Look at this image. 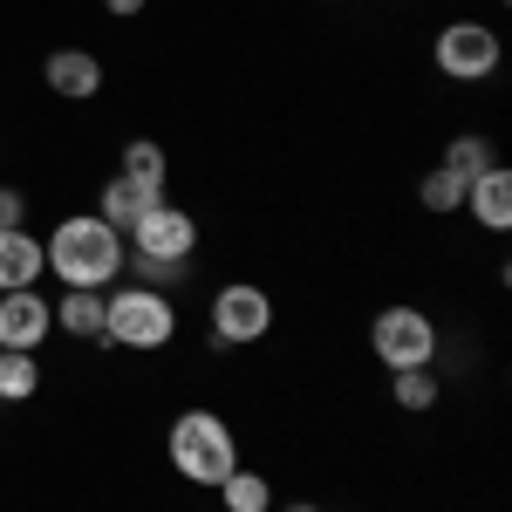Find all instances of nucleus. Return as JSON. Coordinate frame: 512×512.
Wrapping results in <instances>:
<instances>
[{
    "mask_svg": "<svg viewBox=\"0 0 512 512\" xmlns=\"http://www.w3.org/2000/svg\"><path fill=\"white\" fill-rule=\"evenodd\" d=\"M103 342H110V349H137V355L171 349V342H178V308H171V294L144 287V280L103 294Z\"/></svg>",
    "mask_w": 512,
    "mask_h": 512,
    "instance_id": "7ed1b4c3",
    "label": "nucleus"
},
{
    "mask_svg": "<svg viewBox=\"0 0 512 512\" xmlns=\"http://www.w3.org/2000/svg\"><path fill=\"white\" fill-rule=\"evenodd\" d=\"M103 7H110V14H117V21H130V14H144V7H151V0H103Z\"/></svg>",
    "mask_w": 512,
    "mask_h": 512,
    "instance_id": "4be33fe9",
    "label": "nucleus"
},
{
    "mask_svg": "<svg viewBox=\"0 0 512 512\" xmlns=\"http://www.w3.org/2000/svg\"><path fill=\"white\" fill-rule=\"evenodd\" d=\"M123 246H130L137 260H192L198 253V219L185 205L158 198V205H144V219L123 233Z\"/></svg>",
    "mask_w": 512,
    "mask_h": 512,
    "instance_id": "423d86ee",
    "label": "nucleus"
},
{
    "mask_svg": "<svg viewBox=\"0 0 512 512\" xmlns=\"http://www.w3.org/2000/svg\"><path fill=\"white\" fill-rule=\"evenodd\" d=\"M41 76H48V96H62V103L103 96V62H96L89 48H55V55L41 62Z\"/></svg>",
    "mask_w": 512,
    "mask_h": 512,
    "instance_id": "1a4fd4ad",
    "label": "nucleus"
},
{
    "mask_svg": "<svg viewBox=\"0 0 512 512\" xmlns=\"http://www.w3.org/2000/svg\"><path fill=\"white\" fill-rule=\"evenodd\" d=\"M390 396H396V410L424 417L437 403V369H390Z\"/></svg>",
    "mask_w": 512,
    "mask_h": 512,
    "instance_id": "a211bd4d",
    "label": "nucleus"
},
{
    "mask_svg": "<svg viewBox=\"0 0 512 512\" xmlns=\"http://www.w3.org/2000/svg\"><path fill=\"white\" fill-rule=\"evenodd\" d=\"M369 355L383 369H431L437 362V321L424 308H410V301H396V308H383V315L369 321Z\"/></svg>",
    "mask_w": 512,
    "mask_h": 512,
    "instance_id": "20e7f679",
    "label": "nucleus"
},
{
    "mask_svg": "<svg viewBox=\"0 0 512 512\" xmlns=\"http://www.w3.org/2000/svg\"><path fill=\"white\" fill-rule=\"evenodd\" d=\"M28 226V198H21V185H0V233H21Z\"/></svg>",
    "mask_w": 512,
    "mask_h": 512,
    "instance_id": "412c9836",
    "label": "nucleus"
},
{
    "mask_svg": "<svg viewBox=\"0 0 512 512\" xmlns=\"http://www.w3.org/2000/svg\"><path fill=\"white\" fill-rule=\"evenodd\" d=\"M465 212H472L485 233H506V226H512V171H506V164H492L485 178L465 185Z\"/></svg>",
    "mask_w": 512,
    "mask_h": 512,
    "instance_id": "9d476101",
    "label": "nucleus"
},
{
    "mask_svg": "<svg viewBox=\"0 0 512 512\" xmlns=\"http://www.w3.org/2000/svg\"><path fill=\"white\" fill-rule=\"evenodd\" d=\"M417 205H424V212H437V219L465 212V178H451L444 164H431V171L417 178Z\"/></svg>",
    "mask_w": 512,
    "mask_h": 512,
    "instance_id": "dca6fc26",
    "label": "nucleus"
},
{
    "mask_svg": "<svg viewBox=\"0 0 512 512\" xmlns=\"http://www.w3.org/2000/svg\"><path fill=\"white\" fill-rule=\"evenodd\" d=\"M144 205H158V192H144V185H130V178H110V185L96 192V219L117 226V233H130V226L144 219Z\"/></svg>",
    "mask_w": 512,
    "mask_h": 512,
    "instance_id": "ddd939ff",
    "label": "nucleus"
},
{
    "mask_svg": "<svg viewBox=\"0 0 512 512\" xmlns=\"http://www.w3.org/2000/svg\"><path fill=\"white\" fill-rule=\"evenodd\" d=\"M48 335H55V308L41 301V287H7L0 294V349L41 355Z\"/></svg>",
    "mask_w": 512,
    "mask_h": 512,
    "instance_id": "6e6552de",
    "label": "nucleus"
},
{
    "mask_svg": "<svg viewBox=\"0 0 512 512\" xmlns=\"http://www.w3.org/2000/svg\"><path fill=\"white\" fill-rule=\"evenodd\" d=\"M437 164H444L451 178H465V185H472V178H485V171H492L499 158H492V144H485V137L472 130V137H451V144H444V158H437Z\"/></svg>",
    "mask_w": 512,
    "mask_h": 512,
    "instance_id": "f3484780",
    "label": "nucleus"
},
{
    "mask_svg": "<svg viewBox=\"0 0 512 512\" xmlns=\"http://www.w3.org/2000/svg\"><path fill=\"white\" fill-rule=\"evenodd\" d=\"M164 458H171V472L205 485V492H219L226 472L239 465V444H233V424L219 417V410H178L171 417V431H164Z\"/></svg>",
    "mask_w": 512,
    "mask_h": 512,
    "instance_id": "f03ea898",
    "label": "nucleus"
},
{
    "mask_svg": "<svg viewBox=\"0 0 512 512\" xmlns=\"http://www.w3.org/2000/svg\"><path fill=\"white\" fill-rule=\"evenodd\" d=\"M117 178H130V185H144V192L164 198V178H171V158H164L158 137H137V144H123V164Z\"/></svg>",
    "mask_w": 512,
    "mask_h": 512,
    "instance_id": "4468645a",
    "label": "nucleus"
},
{
    "mask_svg": "<svg viewBox=\"0 0 512 512\" xmlns=\"http://www.w3.org/2000/svg\"><path fill=\"white\" fill-rule=\"evenodd\" d=\"M55 308V328L62 335H76V342H103V294H89V287H62V301H48Z\"/></svg>",
    "mask_w": 512,
    "mask_h": 512,
    "instance_id": "f8f14e48",
    "label": "nucleus"
},
{
    "mask_svg": "<svg viewBox=\"0 0 512 512\" xmlns=\"http://www.w3.org/2000/svg\"><path fill=\"white\" fill-rule=\"evenodd\" d=\"M280 512H321V506H308V499H294V506H280Z\"/></svg>",
    "mask_w": 512,
    "mask_h": 512,
    "instance_id": "5701e85b",
    "label": "nucleus"
},
{
    "mask_svg": "<svg viewBox=\"0 0 512 512\" xmlns=\"http://www.w3.org/2000/svg\"><path fill=\"white\" fill-rule=\"evenodd\" d=\"M48 274V253H41V239L21 226V233H0V294L7 287H35Z\"/></svg>",
    "mask_w": 512,
    "mask_h": 512,
    "instance_id": "9b49d317",
    "label": "nucleus"
},
{
    "mask_svg": "<svg viewBox=\"0 0 512 512\" xmlns=\"http://www.w3.org/2000/svg\"><path fill=\"white\" fill-rule=\"evenodd\" d=\"M41 253H48V274L62 280V287H89V294H103V287L123 274V260H130L123 233H117V226H103L96 212H69V219H55V233L41 239Z\"/></svg>",
    "mask_w": 512,
    "mask_h": 512,
    "instance_id": "f257e3e1",
    "label": "nucleus"
},
{
    "mask_svg": "<svg viewBox=\"0 0 512 512\" xmlns=\"http://www.w3.org/2000/svg\"><path fill=\"white\" fill-rule=\"evenodd\" d=\"M205 315H212V349H253L274 328V294L253 287V280H226Z\"/></svg>",
    "mask_w": 512,
    "mask_h": 512,
    "instance_id": "39448f33",
    "label": "nucleus"
},
{
    "mask_svg": "<svg viewBox=\"0 0 512 512\" xmlns=\"http://www.w3.org/2000/svg\"><path fill=\"white\" fill-rule=\"evenodd\" d=\"M35 390H41V369H35V355H21V349H0V403H28Z\"/></svg>",
    "mask_w": 512,
    "mask_h": 512,
    "instance_id": "6ab92c4d",
    "label": "nucleus"
},
{
    "mask_svg": "<svg viewBox=\"0 0 512 512\" xmlns=\"http://www.w3.org/2000/svg\"><path fill=\"white\" fill-rule=\"evenodd\" d=\"M123 267H137V280H144V287H158V294H171V287L185 280V267H192V260H137V253H130Z\"/></svg>",
    "mask_w": 512,
    "mask_h": 512,
    "instance_id": "aec40b11",
    "label": "nucleus"
},
{
    "mask_svg": "<svg viewBox=\"0 0 512 512\" xmlns=\"http://www.w3.org/2000/svg\"><path fill=\"white\" fill-rule=\"evenodd\" d=\"M431 62L451 82H485L492 69H499V35H492L485 21H451V28H437Z\"/></svg>",
    "mask_w": 512,
    "mask_h": 512,
    "instance_id": "0eeeda50",
    "label": "nucleus"
},
{
    "mask_svg": "<svg viewBox=\"0 0 512 512\" xmlns=\"http://www.w3.org/2000/svg\"><path fill=\"white\" fill-rule=\"evenodd\" d=\"M219 506L226 512H274V478L253 472V465H233L226 485H219Z\"/></svg>",
    "mask_w": 512,
    "mask_h": 512,
    "instance_id": "2eb2a0df",
    "label": "nucleus"
}]
</instances>
